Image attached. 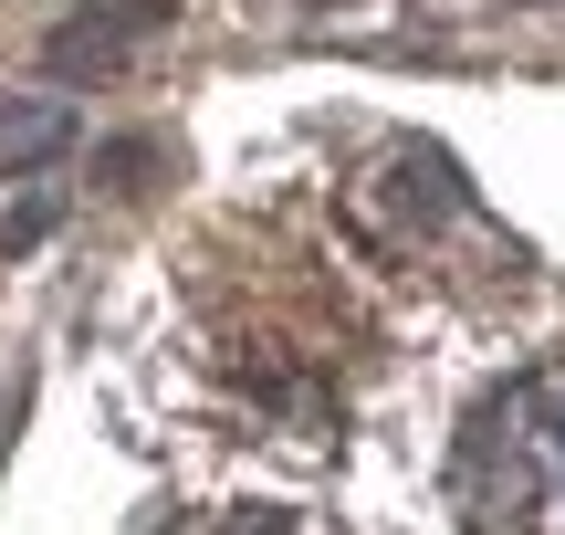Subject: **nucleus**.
<instances>
[{"label":"nucleus","mask_w":565,"mask_h":535,"mask_svg":"<svg viewBox=\"0 0 565 535\" xmlns=\"http://www.w3.org/2000/svg\"><path fill=\"white\" fill-rule=\"evenodd\" d=\"M158 32H168V0H84V11H63L42 32V74L63 95L116 84V74H137V53H158Z\"/></svg>","instance_id":"f257e3e1"},{"label":"nucleus","mask_w":565,"mask_h":535,"mask_svg":"<svg viewBox=\"0 0 565 535\" xmlns=\"http://www.w3.org/2000/svg\"><path fill=\"white\" fill-rule=\"evenodd\" d=\"M74 147V105L63 95H11L0 105V168H53Z\"/></svg>","instance_id":"f03ea898"},{"label":"nucleus","mask_w":565,"mask_h":535,"mask_svg":"<svg viewBox=\"0 0 565 535\" xmlns=\"http://www.w3.org/2000/svg\"><path fill=\"white\" fill-rule=\"evenodd\" d=\"M42 231H53V189H32V200H21V210H11V231H0V242H11V252H32V242H42Z\"/></svg>","instance_id":"7ed1b4c3"},{"label":"nucleus","mask_w":565,"mask_h":535,"mask_svg":"<svg viewBox=\"0 0 565 535\" xmlns=\"http://www.w3.org/2000/svg\"><path fill=\"white\" fill-rule=\"evenodd\" d=\"M137 168H147V147H137V137H116V147H105V158H95V179H105V189H126V179H137Z\"/></svg>","instance_id":"20e7f679"}]
</instances>
